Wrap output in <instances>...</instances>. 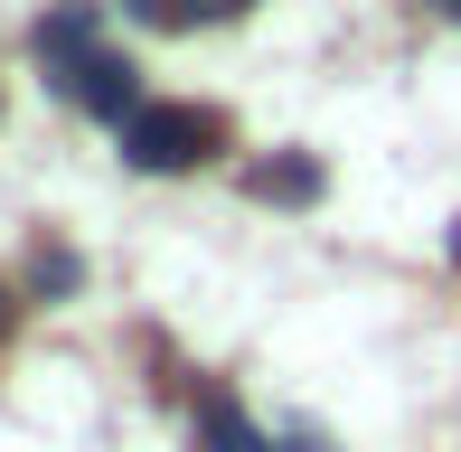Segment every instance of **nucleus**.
I'll return each instance as SVG.
<instances>
[{
  "label": "nucleus",
  "mask_w": 461,
  "mask_h": 452,
  "mask_svg": "<svg viewBox=\"0 0 461 452\" xmlns=\"http://www.w3.org/2000/svg\"><path fill=\"white\" fill-rule=\"evenodd\" d=\"M132 19H151V29H198V19H236L245 0H122Z\"/></svg>",
  "instance_id": "423d86ee"
},
{
  "label": "nucleus",
  "mask_w": 461,
  "mask_h": 452,
  "mask_svg": "<svg viewBox=\"0 0 461 452\" xmlns=\"http://www.w3.org/2000/svg\"><path fill=\"white\" fill-rule=\"evenodd\" d=\"M29 283H38V293H48V302H57V293H76V283H86V264H76L67 245H38V264H29Z\"/></svg>",
  "instance_id": "0eeeda50"
},
{
  "label": "nucleus",
  "mask_w": 461,
  "mask_h": 452,
  "mask_svg": "<svg viewBox=\"0 0 461 452\" xmlns=\"http://www.w3.org/2000/svg\"><path fill=\"white\" fill-rule=\"evenodd\" d=\"M217 141H226V122L207 104H141L122 122V160H132V170H198Z\"/></svg>",
  "instance_id": "f257e3e1"
},
{
  "label": "nucleus",
  "mask_w": 461,
  "mask_h": 452,
  "mask_svg": "<svg viewBox=\"0 0 461 452\" xmlns=\"http://www.w3.org/2000/svg\"><path fill=\"white\" fill-rule=\"evenodd\" d=\"M86 48H95V10H86V0H76V10H57V19H38V57H48L57 76H67Z\"/></svg>",
  "instance_id": "20e7f679"
},
{
  "label": "nucleus",
  "mask_w": 461,
  "mask_h": 452,
  "mask_svg": "<svg viewBox=\"0 0 461 452\" xmlns=\"http://www.w3.org/2000/svg\"><path fill=\"white\" fill-rule=\"evenodd\" d=\"M283 452H330V434H311V424H302V434H283Z\"/></svg>",
  "instance_id": "6e6552de"
},
{
  "label": "nucleus",
  "mask_w": 461,
  "mask_h": 452,
  "mask_svg": "<svg viewBox=\"0 0 461 452\" xmlns=\"http://www.w3.org/2000/svg\"><path fill=\"white\" fill-rule=\"evenodd\" d=\"M321 189H330V170H321L311 151H274V160L245 170V198H264V208H311Z\"/></svg>",
  "instance_id": "7ed1b4c3"
},
{
  "label": "nucleus",
  "mask_w": 461,
  "mask_h": 452,
  "mask_svg": "<svg viewBox=\"0 0 461 452\" xmlns=\"http://www.w3.org/2000/svg\"><path fill=\"white\" fill-rule=\"evenodd\" d=\"M57 86H67L86 113H104V122H132L141 113V76H132V57H113V48H86Z\"/></svg>",
  "instance_id": "f03ea898"
},
{
  "label": "nucleus",
  "mask_w": 461,
  "mask_h": 452,
  "mask_svg": "<svg viewBox=\"0 0 461 452\" xmlns=\"http://www.w3.org/2000/svg\"><path fill=\"white\" fill-rule=\"evenodd\" d=\"M443 10H452V0H443Z\"/></svg>",
  "instance_id": "f8f14e48"
},
{
  "label": "nucleus",
  "mask_w": 461,
  "mask_h": 452,
  "mask_svg": "<svg viewBox=\"0 0 461 452\" xmlns=\"http://www.w3.org/2000/svg\"><path fill=\"white\" fill-rule=\"evenodd\" d=\"M10 321H19V302H10V283H0V330H10Z\"/></svg>",
  "instance_id": "1a4fd4ad"
},
{
  "label": "nucleus",
  "mask_w": 461,
  "mask_h": 452,
  "mask_svg": "<svg viewBox=\"0 0 461 452\" xmlns=\"http://www.w3.org/2000/svg\"><path fill=\"white\" fill-rule=\"evenodd\" d=\"M452 10H461V0H452Z\"/></svg>",
  "instance_id": "9b49d317"
},
{
  "label": "nucleus",
  "mask_w": 461,
  "mask_h": 452,
  "mask_svg": "<svg viewBox=\"0 0 461 452\" xmlns=\"http://www.w3.org/2000/svg\"><path fill=\"white\" fill-rule=\"evenodd\" d=\"M198 452H274V443H264L226 396H207V405H198Z\"/></svg>",
  "instance_id": "39448f33"
},
{
  "label": "nucleus",
  "mask_w": 461,
  "mask_h": 452,
  "mask_svg": "<svg viewBox=\"0 0 461 452\" xmlns=\"http://www.w3.org/2000/svg\"><path fill=\"white\" fill-rule=\"evenodd\" d=\"M452 264H461V217H452Z\"/></svg>",
  "instance_id": "9d476101"
}]
</instances>
